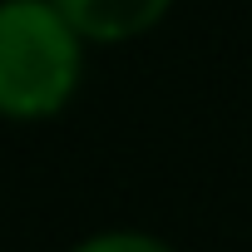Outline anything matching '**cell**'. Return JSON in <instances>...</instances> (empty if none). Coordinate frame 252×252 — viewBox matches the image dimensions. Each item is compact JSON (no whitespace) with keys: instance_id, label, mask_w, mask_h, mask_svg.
I'll list each match as a JSON object with an SVG mask.
<instances>
[{"instance_id":"6da1fadb","label":"cell","mask_w":252,"mask_h":252,"mask_svg":"<svg viewBox=\"0 0 252 252\" xmlns=\"http://www.w3.org/2000/svg\"><path fill=\"white\" fill-rule=\"evenodd\" d=\"M79 79L84 35L55 0H0V119H55L79 94Z\"/></svg>"},{"instance_id":"7a4b0ae2","label":"cell","mask_w":252,"mask_h":252,"mask_svg":"<svg viewBox=\"0 0 252 252\" xmlns=\"http://www.w3.org/2000/svg\"><path fill=\"white\" fill-rule=\"evenodd\" d=\"M55 5L84 35V45H129L168 20L173 0H55Z\"/></svg>"},{"instance_id":"3957f363","label":"cell","mask_w":252,"mask_h":252,"mask_svg":"<svg viewBox=\"0 0 252 252\" xmlns=\"http://www.w3.org/2000/svg\"><path fill=\"white\" fill-rule=\"evenodd\" d=\"M69 252H178V247H168L163 237H154L144 227H104V232L79 237Z\"/></svg>"}]
</instances>
